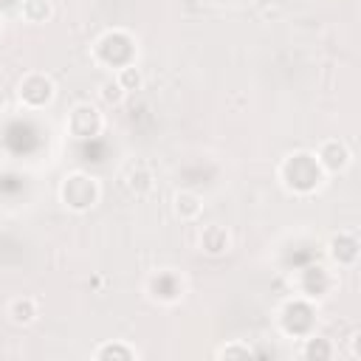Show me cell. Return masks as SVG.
<instances>
[{
    "label": "cell",
    "instance_id": "1",
    "mask_svg": "<svg viewBox=\"0 0 361 361\" xmlns=\"http://www.w3.org/2000/svg\"><path fill=\"white\" fill-rule=\"evenodd\" d=\"M279 183L285 192L296 195V197H310L316 195L322 186H324V169L319 166L316 155L307 152V149H296V152H288L282 161H279Z\"/></svg>",
    "mask_w": 361,
    "mask_h": 361
},
{
    "label": "cell",
    "instance_id": "2",
    "mask_svg": "<svg viewBox=\"0 0 361 361\" xmlns=\"http://www.w3.org/2000/svg\"><path fill=\"white\" fill-rule=\"evenodd\" d=\"M90 56H93L96 65H102V68H107V71H118V68L133 65V62L138 59V42H135V37H133L130 31H124V28H110V31H104V34L93 42Z\"/></svg>",
    "mask_w": 361,
    "mask_h": 361
},
{
    "label": "cell",
    "instance_id": "3",
    "mask_svg": "<svg viewBox=\"0 0 361 361\" xmlns=\"http://www.w3.org/2000/svg\"><path fill=\"white\" fill-rule=\"evenodd\" d=\"M99 200H102V183H99L96 175L76 169V172H68L62 178V183H59V203L68 212L85 214V212L96 209Z\"/></svg>",
    "mask_w": 361,
    "mask_h": 361
},
{
    "label": "cell",
    "instance_id": "4",
    "mask_svg": "<svg viewBox=\"0 0 361 361\" xmlns=\"http://www.w3.org/2000/svg\"><path fill=\"white\" fill-rule=\"evenodd\" d=\"M54 99H56V85L42 71H31L17 82V102L25 110H45L48 104H54Z\"/></svg>",
    "mask_w": 361,
    "mask_h": 361
},
{
    "label": "cell",
    "instance_id": "5",
    "mask_svg": "<svg viewBox=\"0 0 361 361\" xmlns=\"http://www.w3.org/2000/svg\"><path fill=\"white\" fill-rule=\"evenodd\" d=\"M279 327L285 336H293V338H305L316 333V302H307L302 296L290 299L279 310Z\"/></svg>",
    "mask_w": 361,
    "mask_h": 361
},
{
    "label": "cell",
    "instance_id": "6",
    "mask_svg": "<svg viewBox=\"0 0 361 361\" xmlns=\"http://www.w3.org/2000/svg\"><path fill=\"white\" fill-rule=\"evenodd\" d=\"M293 288H296V296H302L307 302H322V299H327L333 293L336 274L327 265H307V268H302L296 274Z\"/></svg>",
    "mask_w": 361,
    "mask_h": 361
},
{
    "label": "cell",
    "instance_id": "7",
    "mask_svg": "<svg viewBox=\"0 0 361 361\" xmlns=\"http://www.w3.org/2000/svg\"><path fill=\"white\" fill-rule=\"evenodd\" d=\"M65 130L76 141H90V138L102 135V130H104V113L96 104H90V102H79V104L71 107V113L65 118Z\"/></svg>",
    "mask_w": 361,
    "mask_h": 361
},
{
    "label": "cell",
    "instance_id": "8",
    "mask_svg": "<svg viewBox=\"0 0 361 361\" xmlns=\"http://www.w3.org/2000/svg\"><path fill=\"white\" fill-rule=\"evenodd\" d=\"M144 290L158 305H178L186 293V279L175 268H161V271H152L147 276Z\"/></svg>",
    "mask_w": 361,
    "mask_h": 361
},
{
    "label": "cell",
    "instance_id": "9",
    "mask_svg": "<svg viewBox=\"0 0 361 361\" xmlns=\"http://www.w3.org/2000/svg\"><path fill=\"white\" fill-rule=\"evenodd\" d=\"M327 257L336 268H355L358 265V257H361V240L355 231L344 228V231H336L330 234L327 240Z\"/></svg>",
    "mask_w": 361,
    "mask_h": 361
},
{
    "label": "cell",
    "instance_id": "10",
    "mask_svg": "<svg viewBox=\"0 0 361 361\" xmlns=\"http://www.w3.org/2000/svg\"><path fill=\"white\" fill-rule=\"evenodd\" d=\"M313 155H316L319 166L324 169V175H341V172H347L350 164H353V152H350V147H347L341 138H324V141L316 147Z\"/></svg>",
    "mask_w": 361,
    "mask_h": 361
},
{
    "label": "cell",
    "instance_id": "11",
    "mask_svg": "<svg viewBox=\"0 0 361 361\" xmlns=\"http://www.w3.org/2000/svg\"><path fill=\"white\" fill-rule=\"evenodd\" d=\"M121 180H124V189H127L130 195H135V197H147V195L155 189V172H152V166H149L147 161H141V158L124 164Z\"/></svg>",
    "mask_w": 361,
    "mask_h": 361
},
{
    "label": "cell",
    "instance_id": "12",
    "mask_svg": "<svg viewBox=\"0 0 361 361\" xmlns=\"http://www.w3.org/2000/svg\"><path fill=\"white\" fill-rule=\"evenodd\" d=\"M197 248L209 257H223L231 251V231L220 223H209L197 234Z\"/></svg>",
    "mask_w": 361,
    "mask_h": 361
},
{
    "label": "cell",
    "instance_id": "13",
    "mask_svg": "<svg viewBox=\"0 0 361 361\" xmlns=\"http://www.w3.org/2000/svg\"><path fill=\"white\" fill-rule=\"evenodd\" d=\"M172 212L180 223H195L203 214V197L192 189H180L172 195Z\"/></svg>",
    "mask_w": 361,
    "mask_h": 361
},
{
    "label": "cell",
    "instance_id": "14",
    "mask_svg": "<svg viewBox=\"0 0 361 361\" xmlns=\"http://www.w3.org/2000/svg\"><path fill=\"white\" fill-rule=\"evenodd\" d=\"M6 316H8L11 324H17V327H28V324L37 322V316H39V305H37L34 296H14V299L8 302V307H6Z\"/></svg>",
    "mask_w": 361,
    "mask_h": 361
},
{
    "label": "cell",
    "instance_id": "15",
    "mask_svg": "<svg viewBox=\"0 0 361 361\" xmlns=\"http://www.w3.org/2000/svg\"><path fill=\"white\" fill-rule=\"evenodd\" d=\"M93 358L96 361H138L141 358V350L133 347L130 341H102L96 350H93Z\"/></svg>",
    "mask_w": 361,
    "mask_h": 361
},
{
    "label": "cell",
    "instance_id": "16",
    "mask_svg": "<svg viewBox=\"0 0 361 361\" xmlns=\"http://www.w3.org/2000/svg\"><path fill=\"white\" fill-rule=\"evenodd\" d=\"M336 344H333V338H324V336H316V333H310V336H305L302 338V350H299V355L305 358V361H330V358H336Z\"/></svg>",
    "mask_w": 361,
    "mask_h": 361
},
{
    "label": "cell",
    "instance_id": "17",
    "mask_svg": "<svg viewBox=\"0 0 361 361\" xmlns=\"http://www.w3.org/2000/svg\"><path fill=\"white\" fill-rule=\"evenodd\" d=\"M20 14H23L25 23L42 25V23H48V20L54 17V3H51V0H23Z\"/></svg>",
    "mask_w": 361,
    "mask_h": 361
},
{
    "label": "cell",
    "instance_id": "18",
    "mask_svg": "<svg viewBox=\"0 0 361 361\" xmlns=\"http://www.w3.org/2000/svg\"><path fill=\"white\" fill-rule=\"evenodd\" d=\"M124 99H127V90L118 85L116 76H107V79L99 85V102H102V104H107V107H118Z\"/></svg>",
    "mask_w": 361,
    "mask_h": 361
},
{
    "label": "cell",
    "instance_id": "19",
    "mask_svg": "<svg viewBox=\"0 0 361 361\" xmlns=\"http://www.w3.org/2000/svg\"><path fill=\"white\" fill-rule=\"evenodd\" d=\"M116 79H118V85L127 90V93H133V90H141L144 87V73H141V68H138V62H133V65H124V68H118L116 73H113Z\"/></svg>",
    "mask_w": 361,
    "mask_h": 361
},
{
    "label": "cell",
    "instance_id": "20",
    "mask_svg": "<svg viewBox=\"0 0 361 361\" xmlns=\"http://www.w3.org/2000/svg\"><path fill=\"white\" fill-rule=\"evenodd\" d=\"M214 355H217V358H251L254 350H251L248 341H228V344H223Z\"/></svg>",
    "mask_w": 361,
    "mask_h": 361
},
{
    "label": "cell",
    "instance_id": "21",
    "mask_svg": "<svg viewBox=\"0 0 361 361\" xmlns=\"http://www.w3.org/2000/svg\"><path fill=\"white\" fill-rule=\"evenodd\" d=\"M358 338H361V330H353L350 336H347V353H350V358H361V350H358Z\"/></svg>",
    "mask_w": 361,
    "mask_h": 361
},
{
    "label": "cell",
    "instance_id": "22",
    "mask_svg": "<svg viewBox=\"0 0 361 361\" xmlns=\"http://www.w3.org/2000/svg\"><path fill=\"white\" fill-rule=\"evenodd\" d=\"M3 23H6V20H3V14H0V34H3Z\"/></svg>",
    "mask_w": 361,
    "mask_h": 361
},
{
    "label": "cell",
    "instance_id": "23",
    "mask_svg": "<svg viewBox=\"0 0 361 361\" xmlns=\"http://www.w3.org/2000/svg\"><path fill=\"white\" fill-rule=\"evenodd\" d=\"M0 79H3V73H0Z\"/></svg>",
    "mask_w": 361,
    "mask_h": 361
}]
</instances>
